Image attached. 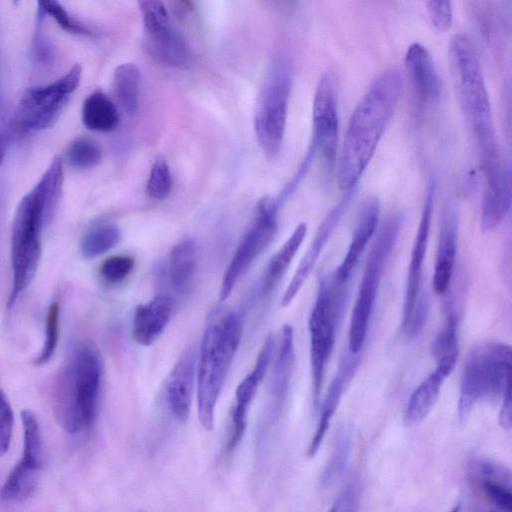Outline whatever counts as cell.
Here are the masks:
<instances>
[{
    "instance_id": "cell-1",
    "label": "cell",
    "mask_w": 512,
    "mask_h": 512,
    "mask_svg": "<svg viewBox=\"0 0 512 512\" xmlns=\"http://www.w3.org/2000/svg\"><path fill=\"white\" fill-rule=\"evenodd\" d=\"M62 159L56 156L16 207L10 241L12 281L7 306L12 307L31 284L41 257V233L62 194Z\"/></svg>"
},
{
    "instance_id": "cell-2",
    "label": "cell",
    "mask_w": 512,
    "mask_h": 512,
    "mask_svg": "<svg viewBox=\"0 0 512 512\" xmlns=\"http://www.w3.org/2000/svg\"><path fill=\"white\" fill-rule=\"evenodd\" d=\"M401 85L397 70L383 71L353 110L338 158L337 181L341 190L356 187L394 114Z\"/></svg>"
},
{
    "instance_id": "cell-3",
    "label": "cell",
    "mask_w": 512,
    "mask_h": 512,
    "mask_svg": "<svg viewBox=\"0 0 512 512\" xmlns=\"http://www.w3.org/2000/svg\"><path fill=\"white\" fill-rule=\"evenodd\" d=\"M102 361L90 342L78 345L57 372L51 389L54 417L71 434L89 428L96 415Z\"/></svg>"
},
{
    "instance_id": "cell-4",
    "label": "cell",
    "mask_w": 512,
    "mask_h": 512,
    "mask_svg": "<svg viewBox=\"0 0 512 512\" xmlns=\"http://www.w3.org/2000/svg\"><path fill=\"white\" fill-rule=\"evenodd\" d=\"M242 338L233 310H215L206 323L196 363L197 410L201 426L214 428L216 406Z\"/></svg>"
},
{
    "instance_id": "cell-5",
    "label": "cell",
    "mask_w": 512,
    "mask_h": 512,
    "mask_svg": "<svg viewBox=\"0 0 512 512\" xmlns=\"http://www.w3.org/2000/svg\"><path fill=\"white\" fill-rule=\"evenodd\" d=\"M448 58L456 92L465 119L472 131L480 162L499 159L492 109L485 79L475 47L465 34L452 37Z\"/></svg>"
},
{
    "instance_id": "cell-6",
    "label": "cell",
    "mask_w": 512,
    "mask_h": 512,
    "mask_svg": "<svg viewBox=\"0 0 512 512\" xmlns=\"http://www.w3.org/2000/svg\"><path fill=\"white\" fill-rule=\"evenodd\" d=\"M511 346L486 341L474 346L463 367L457 412L465 420L481 400L501 397L511 389Z\"/></svg>"
},
{
    "instance_id": "cell-7",
    "label": "cell",
    "mask_w": 512,
    "mask_h": 512,
    "mask_svg": "<svg viewBox=\"0 0 512 512\" xmlns=\"http://www.w3.org/2000/svg\"><path fill=\"white\" fill-rule=\"evenodd\" d=\"M347 296L348 283L339 282L333 272L320 278L308 321L312 395L315 406L319 404L326 367Z\"/></svg>"
},
{
    "instance_id": "cell-8",
    "label": "cell",
    "mask_w": 512,
    "mask_h": 512,
    "mask_svg": "<svg viewBox=\"0 0 512 512\" xmlns=\"http://www.w3.org/2000/svg\"><path fill=\"white\" fill-rule=\"evenodd\" d=\"M404 220L405 214L400 210L389 214L369 252L349 324L348 352L351 354L360 353L364 346L383 272Z\"/></svg>"
},
{
    "instance_id": "cell-9",
    "label": "cell",
    "mask_w": 512,
    "mask_h": 512,
    "mask_svg": "<svg viewBox=\"0 0 512 512\" xmlns=\"http://www.w3.org/2000/svg\"><path fill=\"white\" fill-rule=\"evenodd\" d=\"M291 88L289 64L276 60L261 86L254 113L257 142L269 158L277 156L282 148Z\"/></svg>"
},
{
    "instance_id": "cell-10",
    "label": "cell",
    "mask_w": 512,
    "mask_h": 512,
    "mask_svg": "<svg viewBox=\"0 0 512 512\" xmlns=\"http://www.w3.org/2000/svg\"><path fill=\"white\" fill-rule=\"evenodd\" d=\"M82 68L73 65L54 81L28 88L22 95L15 115L19 130L36 132L50 127L80 84Z\"/></svg>"
},
{
    "instance_id": "cell-11",
    "label": "cell",
    "mask_w": 512,
    "mask_h": 512,
    "mask_svg": "<svg viewBox=\"0 0 512 512\" xmlns=\"http://www.w3.org/2000/svg\"><path fill=\"white\" fill-rule=\"evenodd\" d=\"M279 208L275 199L266 197L259 200L254 217L223 275L219 289L220 301L230 296L243 274L273 240L278 228Z\"/></svg>"
},
{
    "instance_id": "cell-12",
    "label": "cell",
    "mask_w": 512,
    "mask_h": 512,
    "mask_svg": "<svg viewBox=\"0 0 512 512\" xmlns=\"http://www.w3.org/2000/svg\"><path fill=\"white\" fill-rule=\"evenodd\" d=\"M311 144L320 154L325 177L335 168L338 143V112L333 78L324 74L317 84L312 106Z\"/></svg>"
},
{
    "instance_id": "cell-13",
    "label": "cell",
    "mask_w": 512,
    "mask_h": 512,
    "mask_svg": "<svg viewBox=\"0 0 512 512\" xmlns=\"http://www.w3.org/2000/svg\"><path fill=\"white\" fill-rule=\"evenodd\" d=\"M436 192V181L434 177L429 179L425 200L423 203L417 233L414 238L410 263L408 267L402 312V328L405 330L410 322L411 316L419 299L422 269L425 255L428 248L430 225L433 211V204Z\"/></svg>"
},
{
    "instance_id": "cell-14",
    "label": "cell",
    "mask_w": 512,
    "mask_h": 512,
    "mask_svg": "<svg viewBox=\"0 0 512 512\" xmlns=\"http://www.w3.org/2000/svg\"><path fill=\"white\" fill-rule=\"evenodd\" d=\"M275 346V339L269 334L258 353L253 369L241 380L235 391V402L231 411V433L225 451L233 452L240 444L247 426L250 405L264 379Z\"/></svg>"
},
{
    "instance_id": "cell-15",
    "label": "cell",
    "mask_w": 512,
    "mask_h": 512,
    "mask_svg": "<svg viewBox=\"0 0 512 512\" xmlns=\"http://www.w3.org/2000/svg\"><path fill=\"white\" fill-rule=\"evenodd\" d=\"M354 193L355 188L346 191L319 225L312 242L301 258L296 271L281 298L280 304L282 307L289 306L305 284L314 269L320 254L328 244L333 232L336 230L341 218L345 214L350 201L353 199Z\"/></svg>"
},
{
    "instance_id": "cell-16",
    "label": "cell",
    "mask_w": 512,
    "mask_h": 512,
    "mask_svg": "<svg viewBox=\"0 0 512 512\" xmlns=\"http://www.w3.org/2000/svg\"><path fill=\"white\" fill-rule=\"evenodd\" d=\"M145 28V45L158 62L180 70L192 65L191 49L182 33L170 21Z\"/></svg>"
},
{
    "instance_id": "cell-17",
    "label": "cell",
    "mask_w": 512,
    "mask_h": 512,
    "mask_svg": "<svg viewBox=\"0 0 512 512\" xmlns=\"http://www.w3.org/2000/svg\"><path fill=\"white\" fill-rule=\"evenodd\" d=\"M361 362V353H346L328 388L321 406V414L315 432L307 448V456L313 457L321 447L337 407Z\"/></svg>"
},
{
    "instance_id": "cell-18",
    "label": "cell",
    "mask_w": 512,
    "mask_h": 512,
    "mask_svg": "<svg viewBox=\"0 0 512 512\" xmlns=\"http://www.w3.org/2000/svg\"><path fill=\"white\" fill-rule=\"evenodd\" d=\"M197 353L188 346L174 364L166 382V399L172 414L180 421L186 420L193 398L196 377Z\"/></svg>"
},
{
    "instance_id": "cell-19",
    "label": "cell",
    "mask_w": 512,
    "mask_h": 512,
    "mask_svg": "<svg viewBox=\"0 0 512 512\" xmlns=\"http://www.w3.org/2000/svg\"><path fill=\"white\" fill-rule=\"evenodd\" d=\"M458 242V217L456 207L447 202L441 213L439 240L433 274V289L442 295L448 289L455 263Z\"/></svg>"
},
{
    "instance_id": "cell-20",
    "label": "cell",
    "mask_w": 512,
    "mask_h": 512,
    "mask_svg": "<svg viewBox=\"0 0 512 512\" xmlns=\"http://www.w3.org/2000/svg\"><path fill=\"white\" fill-rule=\"evenodd\" d=\"M405 67L417 107L422 109L435 102L440 83L429 51L420 43L411 44L405 54Z\"/></svg>"
},
{
    "instance_id": "cell-21",
    "label": "cell",
    "mask_w": 512,
    "mask_h": 512,
    "mask_svg": "<svg viewBox=\"0 0 512 512\" xmlns=\"http://www.w3.org/2000/svg\"><path fill=\"white\" fill-rule=\"evenodd\" d=\"M380 213V203L377 197H367L352 233V238L346 254L338 267L333 271L335 278L342 283H348L363 252L377 228Z\"/></svg>"
},
{
    "instance_id": "cell-22",
    "label": "cell",
    "mask_w": 512,
    "mask_h": 512,
    "mask_svg": "<svg viewBox=\"0 0 512 512\" xmlns=\"http://www.w3.org/2000/svg\"><path fill=\"white\" fill-rule=\"evenodd\" d=\"M173 310L172 299L166 294L155 295L137 305L132 320V337L142 346H150L167 327Z\"/></svg>"
},
{
    "instance_id": "cell-23",
    "label": "cell",
    "mask_w": 512,
    "mask_h": 512,
    "mask_svg": "<svg viewBox=\"0 0 512 512\" xmlns=\"http://www.w3.org/2000/svg\"><path fill=\"white\" fill-rule=\"evenodd\" d=\"M454 367L437 364L432 371L411 393L404 411V422L407 426L421 423L434 407L445 379Z\"/></svg>"
},
{
    "instance_id": "cell-24",
    "label": "cell",
    "mask_w": 512,
    "mask_h": 512,
    "mask_svg": "<svg viewBox=\"0 0 512 512\" xmlns=\"http://www.w3.org/2000/svg\"><path fill=\"white\" fill-rule=\"evenodd\" d=\"M295 365L294 331L291 325L282 327L280 341L270 378V394L279 407L285 401L292 381Z\"/></svg>"
},
{
    "instance_id": "cell-25",
    "label": "cell",
    "mask_w": 512,
    "mask_h": 512,
    "mask_svg": "<svg viewBox=\"0 0 512 512\" xmlns=\"http://www.w3.org/2000/svg\"><path fill=\"white\" fill-rule=\"evenodd\" d=\"M481 489L501 512H512L510 470L495 461L481 459L474 465Z\"/></svg>"
},
{
    "instance_id": "cell-26",
    "label": "cell",
    "mask_w": 512,
    "mask_h": 512,
    "mask_svg": "<svg viewBox=\"0 0 512 512\" xmlns=\"http://www.w3.org/2000/svg\"><path fill=\"white\" fill-rule=\"evenodd\" d=\"M306 233L307 224L305 222L299 223L270 258L259 282L258 292L261 297L270 295L279 284L301 247Z\"/></svg>"
},
{
    "instance_id": "cell-27",
    "label": "cell",
    "mask_w": 512,
    "mask_h": 512,
    "mask_svg": "<svg viewBox=\"0 0 512 512\" xmlns=\"http://www.w3.org/2000/svg\"><path fill=\"white\" fill-rule=\"evenodd\" d=\"M82 122L92 131L109 132L119 122L114 101L102 91H94L86 97L82 106Z\"/></svg>"
},
{
    "instance_id": "cell-28",
    "label": "cell",
    "mask_w": 512,
    "mask_h": 512,
    "mask_svg": "<svg viewBox=\"0 0 512 512\" xmlns=\"http://www.w3.org/2000/svg\"><path fill=\"white\" fill-rule=\"evenodd\" d=\"M197 250L195 243L186 239L177 243L168 259V278L177 291H185L191 284L196 271Z\"/></svg>"
},
{
    "instance_id": "cell-29",
    "label": "cell",
    "mask_w": 512,
    "mask_h": 512,
    "mask_svg": "<svg viewBox=\"0 0 512 512\" xmlns=\"http://www.w3.org/2000/svg\"><path fill=\"white\" fill-rule=\"evenodd\" d=\"M140 81V71L133 63H122L114 71V95L118 105L128 116H134L138 112Z\"/></svg>"
},
{
    "instance_id": "cell-30",
    "label": "cell",
    "mask_w": 512,
    "mask_h": 512,
    "mask_svg": "<svg viewBox=\"0 0 512 512\" xmlns=\"http://www.w3.org/2000/svg\"><path fill=\"white\" fill-rule=\"evenodd\" d=\"M20 417L23 426V451L17 465L26 470L40 472L43 448L38 418L30 409H23Z\"/></svg>"
},
{
    "instance_id": "cell-31",
    "label": "cell",
    "mask_w": 512,
    "mask_h": 512,
    "mask_svg": "<svg viewBox=\"0 0 512 512\" xmlns=\"http://www.w3.org/2000/svg\"><path fill=\"white\" fill-rule=\"evenodd\" d=\"M120 238L121 232L116 224L98 223L84 234L80 243L81 253L87 259L98 257L117 246Z\"/></svg>"
},
{
    "instance_id": "cell-32",
    "label": "cell",
    "mask_w": 512,
    "mask_h": 512,
    "mask_svg": "<svg viewBox=\"0 0 512 512\" xmlns=\"http://www.w3.org/2000/svg\"><path fill=\"white\" fill-rule=\"evenodd\" d=\"M430 349L436 364H448L455 367L459 354V344L458 319L453 312L448 313Z\"/></svg>"
},
{
    "instance_id": "cell-33",
    "label": "cell",
    "mask_w": 512,
    "mask_h": 512,
    "mask_svg": "<svg viewBox=\"0 0 512 512\" xmlns=\"http://www.w3.org/2000/svg\"><path fill=\"white\" fill-rule=\"evenodd\" d=\"M351 446L350 431L346 428L340 429L335 436L331 455L321 475L323 485H330L340 476L348 461Z\"/></svg>"
},
{
    "instance_id": "cell-34",
    "label": "cell",
    "mask_w": 512,
    "mask_h": 512,
    "mask_svg": "<svg viewBox=\"0 0 512 512\" xmlns=\"http://www.w3.org/2000/svg\"><path fill=\"white\" fill-rule=\"evenodd\" d=\"M60 337V305L53 301L46 312L44 321V341L42 349L34 359L36 365H44L53 357Z\"/></svg>"
},
{
    "instance_id": "cell-35",
    "label": "cell",
    "mask_w": 512,
    "mask_h": 512,
    "mask_svg": "<svg viewBox=\"0 0 512 512\" xmlns=\"http://www.w3.org/2000/svg\"><path fill=\"white\" fill-rule=\"evenodd\" d=\"M102 157L101 148L87 137L75 138L68 146L66 158L68 163L79 169H87L97 165Z\"/></svg>"
},
{
    "instance_id": "cell-36",
    "label": "cell",
    "mask_w": 512,
    "mask_h": 512,
    "mask_svg": "<svg viewBox=\"0 0 512 512\" xmlns=\"http://www.w3.org/2000/svg\"><path fill=\"white\" fill-rule=\"evenodd\" d=\"M172 189V177L169 165L164 156L155 158L147 180L146 191L154 200L166 199Z\"/></svg>"
},
{
    "instance_id": "cell-37",
    "label": "cell",
    "mask_w": 512,
    "mask_h": 512,
    "mask_svg": "<svg viewBox=\"0 0 512 512\" xmlns=\"http://www.w3.org/2000/svg\"><path fill=\"white\" fill-rule=\"evenodd\" d=\"M39 9L50 17L65 31L78 35H92L85 24L73 17L58 1H40Z\"/></svg>"
},
{
    "instance_id": "cell-38",
    "label": "cell",
    "mask_w": 512,
    "mask_h": 512,
    "mask_svg": "<svg viewBox=\"0 0 512 512\" xmlns=\"http://www.w3.org/2000/svg\"><path fill=\"white\" fill-rule=\"evenodd\" d=\"M134 265V258L129 255H113L101 263L99 275L107 284H118L132 273Z\"/></svg>"
},
{
    "instance_id": "cell-39",
    "label": "cell",
    "mask_w": 512,
    "mask_h": 512,
    "mask_svg": "<svg viewBox=\"0 0 512 512\" xmlns=\"http://www.w3.org/2000/svg\"><path fill=\"white\" fill-rule=\"evenodd\" d=\"M14 426V414L9 400L0 389V457L9 449Z\"/></svg>"
},
{
    "instance_id": "cell-40",
    "label": "cell",
    "mask_w": 512,
    "mask_h": 512,
    "mask_svg": "<svg viewBox=\"0 0 512 512\" xmlns=\"http://www.w3.org/2000/svg\"><path fill=\"white\" fill-rule=\"evenodd\" d=\"M360 487L356 480L350 481L336 496L327 512H357Z\"/></svg>"
},
{
    "instance_id": "cell-41",
    "label": "cell",
    "mask_w": 512,
    "mask_h": 512,
    "mask_svg": "<svg viewBox=\"0 0 512 512\" xmlns=\"http://www.w3.org/2000/svg\"><path fill=\"white\" fill-rule=\"evenodd\" d=\"M426 10L431 24L438 31H446L452 24V6L450 1H428Z\"/></svg>"
},
{
    "instance_id": "cell-42",
    "label": "cell",
    "mask_w": 512,
    "mask_h": 512,
    "mask_svg": "<svg viewBox=\"0 0 512 512\" xmlns=\"http://www.w3.org/2000/svg\"><path fill=\"white\" fill-rule=\"evenodd\" d=\"M498 421L502 429L510 430L512 425L511 389L506 391L502 396V405L499 411Z\"/></svg>"
},
{
    "instance_id": "cell-43",
    "label": "cell",
    "mask_w": 512,
    "mask_h": 512,
    "mask_svg": "<svg viewBox=\"0 0 512 512\" xmlns=\"http://www.w3.org/2000/svg\"><path fill=\"white\" fill-rule=\"evenodd\" d=\"M4 153H5V143L2 139V137L0 136V164L3 160Z\"/></svg>"
},
{
    "instance_id": "cell-44",
    "label": "cell",
    "mask_w": 512,
    "mask_h": 512,
    "mask_svg": "<svg viewBox=\"0 0 512 512\" xmlns=\"http://www.w3.org/2000/svg\"><path fill=\"white\" fill-rule=\"evenodd\" d=\"M449 512H460V503H457Z\"/></svg>"
},
{
    "instance_id": "cell-45",
    "label": "cell",
    "mask_w": 512,
    "mask_h": 512,
    "mask_svg": "<svg viewBox=\"0 0 512 512\" xmlns=\"http://www.w3.org/2000/svg\"><path fill=\"white\" fill-rule=\"evenodd\" d=\"M137 512H144V511H137Z\"/></svg>"
},
{
    "instance_id": "cell-46",
    "label": "cell",
    "mask_w": 512,
    "mask_h": 512,
    "mask_svg": "<svg viewBox=\"0 0 512 512\" xmlns=\"http://www.w3.org/2000/svg\"><path fill=\"white\" fill-rule=\"evenodd\" d=\"M490 512H495V511H490Z\"/></svg>"
}]
</instances>
